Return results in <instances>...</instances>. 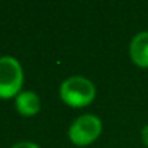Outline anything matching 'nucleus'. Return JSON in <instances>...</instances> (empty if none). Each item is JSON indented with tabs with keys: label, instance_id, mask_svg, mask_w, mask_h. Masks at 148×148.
<instances>
[{
	"label": "nucleus",
	"instance_id": "f257e3e1",
	"mask_svg": "<svg viewBox=\"0 0 148 148\" xmlns=\"http://www.w3.org/2000/svg\"><path fill=\"white\" fill-rule=\"evenodd\" d=\"M60 97L68 108L83 109L96 99V86L84 76H71L61 83Z\"/></svg>",
	"mask_w": 148,
	"mask_h": 148
},
{
	"label": "nucleus",
	"instance_id": "f03ea898",
	"mask_svg": "<svg viewBox=\"0 0 148 148\" xmlns=\"http://www.w3.org/2000/svg\"><path fill=\"white\" fill-rule=\"evenodd\" d=\"M25 73L18 58L12 55L0 57V99H15L23 87Z\"/></svg>",
	"mask_w": 148,
	"mask_h": 148
},
{
	"label": "nucleus",
	"instance_id": "7ed1b4c3",
	"mask_svg": "<svg viewBox=\"0 0 148 148\" xmlns=\"http://www.w3.org/2000/svg\"><path fill=\"white\" fill-rule=\"evenodd\" d=\"M103 131L102 119L95 113H84L74 119L68 128V139L77 147H87L93 144Z\"/></svg>",
	"mask_w": 148,
	"mask_h": 148
},
{
	"label": "nucleus",
	"instance_id": "20e7f679",
	"mask_svg": "<svg viewBox=\"0 0 148 148\" xmlns=\"http://www.w3.org/2000/svg\"><path fill=\"white\" fill-rule=\"evenodd\" d=\"M15 109L21 116H36L41 110V97L34 90H22L15 97Z\"/></svg>",
	"mask_w": 148,
	"mask_h": 148
},
{
	"label": "nucleus",
	"instance_id": "39448f33",
	"mask_svg": "<svg viewBox=\"0 0 148 148\" xmlns=\"http://www.w3.org/2000/svg\"><path fill=\"white\" fill-rule=\"evenodd\" d=\"M129 57L139 68H148V31L138 32L131 39Z\"/></svg>",
	"mask_w": 148,
	"mask_h": 148
},
{
	"label": "nucleus",
	"instance_id": "423d86ee",
	"mask_svg": "<svg viewBox=\"0 0 148 148\" xmlns=\"http://www.w3.org/2000/svg\"><path fill=\"white\" fill-rule=\"evenodd\" d=\"M10 148H41V147L32 141H21V142H16L15 145H12Z\"/></svg>",
	"mask_w": 148,
	"mask_h": 148
},
{
	"label": "nucleus",
	"instance_id": "0eeeda50",
	"mask_svg": "<svg viewBox=\"0 0 148 148\" xmlns=\"http://www.w3.org/2000/svg\"><path fill=\"white\" fill-rule=\"evenodd\" d=\"M141 139H142V142L148 147V125H145V126L142 128V131H141Z\"/></svg>",
	"mask_w": 148,
	"mask_h": 148
}]
</instances>
